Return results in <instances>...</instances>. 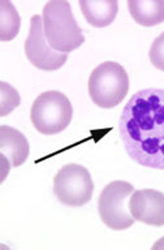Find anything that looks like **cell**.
Returning <instances> with one entry per match:
<instances>
[{
    "label": "cell",
    "instance_id": "cell-12",
    "mask_svg": "<svg viewBox=\"0 0 164 250\" xmlns=\"http://www.w3.org/2000/svg\"><path fill=\"white\" fill-rule=\"evenodd\" d=\"M21 19L15 5L7 0L0 1V41L7 42L19 34Z\"/></svg>",
    "mask_w": 164,
    "mask_h": 250
},
{
    "label": "cell",
    "instance_id": "cell-8",
    "mask_svg": "<svg viewBox=\"0 0 164 250\" xmlns=\"http://www.w3.org/2000/svg\"><path fill=\"white\" fill-rule=\"evenodd\" d=\"M129 210L133 218L148 226H164V193L155 189L133 191L129 198Z\"/></svg>",
    "mask_w": 164,
    "mask_h": 250
},
{
    "label": "cell",
    "instance_id": "cell-13",
    "mask_svg": "<svg viewBox=\"0 0 164 250\" xmlns=\"http://www.w3.org/2000/svg\"><path fill=\"white\" fill-rule=\"evenodd\" d=\"M20 102L21 98L19 91L7 82H0V116H7L19 107Z\"/></svg>",
    "mask_w": 164,
    "mask_h": 250
},
{
    "label": "cell",
    "instance_id": "cell-11",
    "mask_svg": "<svg viewBox=\"0 0 164 250\" xmlns=\"http://www.w3.org/2000/svg\"><path fill=\"white\" fill-rule=\"evenodd\" d=\"M128 8L142 26H155L164 21V0H129Z\"/></svg>",
    "mask_w": 164,
    "mask_h": 250
},
{
    "label": "cell",
    "instance_id": "cell-6",
    "mask_svg": "<svg viewBox=\"0 0 164 250\" xmlns=\"http://www.w3.org/2000/svg\"><path fill=\"white\" fill-rule=\"evenodd\" d=\"M93 191V179L83 166L66 164L55 176L54 193L65 206H83L91 199Z\"/></svg>",
    "mask_w": 164,
    "mask_h": 250
},
{
    "label": "cell",
    "instance_id": "cell-1",
    "mask_svg": "<svg viewBox=\"0 0 164 250\" xmlns=\"http://www.w3.org/2000/svg\"><path fill=\"white\" fill-rule=\"evenodd\" d=\"M120 138L130 159L142 167L164 169V89H144L125 104Z\"/></svg>",
    "mask_w": 164,
    "mask_h": 250
},
{
    "label": "cell",
    "instance_id": "cell-10",
    "mask_svg": "<svg viewBox=\"0 0 164 250\" xmlns=\"http://www.w3.org/2000/svg\"><path fill=\"white\" fill-rule=\"evenodd\" d=\"M86 21L95 27H105L115 21L119 11L116 0H80Z\"/></svg>",
    "mask_w": 164,
    "mask_h": 250
},
{
    "label": "cell",
    "instance_id": "cell-5",
    "mask_svg": "<svg viewBox=\"0 0 164 250\" xmlns=\"http://www.w3.org/2000/svg\"><path fill=\"white\" fill-rule=\"evenodd\" d=\"M134 188L126 181H112L102 190L98 201V211L102 222L115 230L128 229L136 222L129 210V198Z\"/></svg>",
    "mask_w": 164,
    "mask_h": 250
},
{
    "label": "cell",
    "instance_id": "cell-2",
    "mask_svg": "<svg viewBox=\"0 0 164 250\" xmlns=\"http://www.w3.org/2000/svg\"><path fill=\"white\" fill-rule=\"evenodd\" d=\"M43 27L48 44L59 52H72L85 42L81 27L65 0L48 1L43 8Z\"/></svg>",
    "mask_w": 164,
    "mask_h": 250
},
{
    "label": "cell",
    "instance_id": "cell-4",
    "mask_svg": "<svg viewBox=\"0 0 164 250\" xmlns=\"http://www.w3.org/2000/svg\"><path fill=\"white\" fill-rule=\"evenodd\" d=\"M73 116L70 101L60 91H46L38 95L31 105L30 119L42 134L52 136L68 128Z\"/></svg>",
    "mask_w": 164,
    "mask_h": 250
},
{
    "label": "cell",
    "instance_id": "cell-15",
    "mask_svg": "<svg viewBox=\"0 0 164 250\" xmlns=\"http://www.w3.org/2000/svg\"><path fill=\"white\" fill-rule=\"evenodd\" d=\"M152 249L156 250V249H164V237H162L159 241L156 242L155 245L152 246Z\"/></svg>",
    "mask_w": 164,
    "mask_h": 250
},
{
    "label": "cell",
    "instance_id": "cell-14",
    "mask_svg": "<svg viewBox=\"0 0 164 250\" xmlns=\"http://www.w3.org/2000/svg\"><path fill=\"white\" fill-rule=\"evenodd\" d=\"M148 58L152 65L160 70H164V33L156 37L155 41L152 42Z\"/></svg>",
    "mask_w": 164,
    "mask_h": 250
},
{
    "label": "cell",
    "instance_id": "cell-7",
    "mask_svg": "<svg viewBox=\"0 0 164 250\" xmlns=\"http://www.w3.org/2000/svg\"><path fill=\"white\" fill-rule=\"evenodd\" d=\"M27 60L38 69L58 70L68 60V54L59 52L48 44L44 35L43 17L35 15L30 20V31L25 41Z\"/></svg>",
    "mask_w": 164,
    "mask_h": 250
},
{
    "label": "cell",
    "instance_id": "cell-3",
    "mask_svg": "<svg viewBox=\"0 0 164 250\" xmlns=\"http://www.w3.org/2000/svg\"><path fill=\"white\" fill-rule=\"evenodd\" d=\"M128 73L119 62H102L90 74V98L94 104L101 108H113L120 104L128 94Z\"/></svg>",
    "mask_w": 164,
    "mask_h": 250
},
{
    "label": "cell",
    "instance_id": "cell-9",
    "mask_svg": "<svg viewBox=\"0 0 164 250\" xmlns=\"http://www.w3.org/2000/svg\"><path fill=\"white\" fill-rule=\"evenodd\" d=\"M0 152L3 164L8 168L20 167L26 162L30 146L26 137L15 128L1 125L0 126Z\"/></svg>",
    "mask_w": 164,
    "mask_h": 250
}]
</instances>
